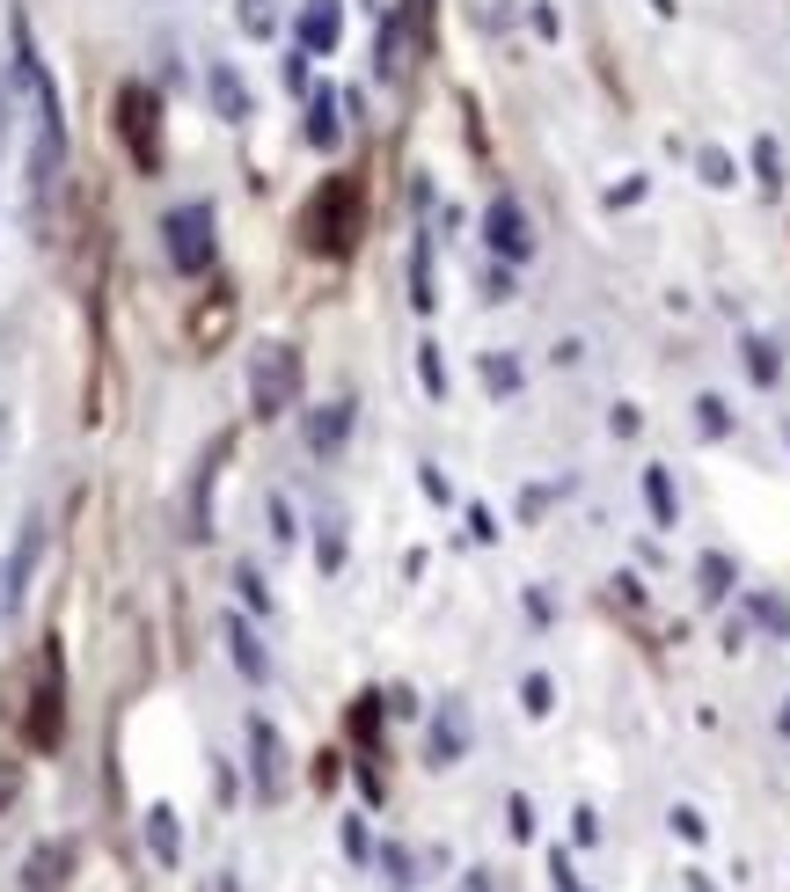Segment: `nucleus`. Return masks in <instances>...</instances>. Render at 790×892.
I'll return each instance as SVG.
<instances>
[{"instance_id": "2", "label": "nucleus", "mask_w": 790, "mask_h": 892, "mask_svg": "<svg viewBox=\"0 0 790 892\" xmlns=\"http://www.w3.org/2000/svg\"><path fill=\"white\" fill-rule=\"evenodd\" d=\"M169 263L176 271H206L212 263V206H176L169 212Z\"/></svg>"}, {"instance_id": "1", "label": "nucleus", "mask_w": 790, "mask_h": 892, "mask_svg": "<svg viewBox=\"0 0 790 892\" xmlns=\"http://www.w3.org/2000/svg\"><path fill=\"white\" fill-rule=\"evenodd\" d=\"M300 234H308V249H330V257H344V249L359 242V183H351V176L322 183L316 206L300 212Z\"/></svg>"}, {"instance_id": "5", "label": "nucleus", "mask_w": 790, "mask_h": 892, "mask_svg": "<svg viewBox=\"0 0 790 892\" xmlns=\"http://www.w3.org/2000/svg\"><path fill=\"white\" fill-rule=\"evenodd\" d=\"M212 103H220V118H234V124L249 118V96H242V81H234V67H212Z\"/></svg>"}, {"instance_id": "4", "label": "nucleus", "mask_w": 790, "mask_h": 892, "mask_svg": "<svg viewBox=\"0 0 790 892\" xmlns=\"http://www.w3.org/2000/svg\"><path fill=\"white\" fill-rule=\"evenodd\" d=\"M293 351H271V359H263L257 367V403L263 410H286V395H293Z\"/></svg>"}, {"instance_id": "7", "label": "nucleus", "mask_w": 790, "mask_h": 892, "mask_svg": "<svg viewBox=\"0 0 790 892\" xmlns=\"http://www.w3.org/2000/svg\"><path fill=\"white\" fill-rule=\"evenodd\" d=\"M147 834H154L161 856H176V826H169V812H154V826H147Z\"/></svg>"}, {"instance_id": "6", "label": "nucleus", "mask_w": 790, "mask_h": 892, "mask_svg": "<svg viewBox=\"0 0 790 892\" xmlns=\"http://www.w3.org/2000/svg\"><path fill=\"white\" fill-rule=\"evenodd\" d=\"M300 30H308V44H337V8H330V0H316Z\"/></svg>"}, {"instance_id": "3", "label": "nucleus", "mask_w": 790, "mask_h": 892, "mask_svg": "<svg viewBox=\"0 0 790 892\" xmlns=\"http://www.w3.org/2000/svg\"><path fill=\"white\" fill-rule=\"evenodd\" d=\"M118 124H124V147H132V161H140V169H154V161H161V110H154V96H147V88H124V96H118Z\"/></svg>"}]
</instances>
